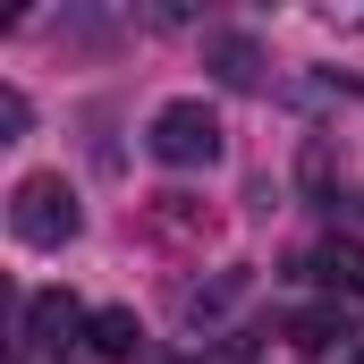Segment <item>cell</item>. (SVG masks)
<instances>
[{
	"label": "cell",
	"instance_id": "cell-8",
	"mask_svg": "<svg viewBox=\"0 0 364 364\" xmlns=\"http://www.w3.org/2000/svg\"><path fill=\"white\" fill-rule=\"evenodd\" d=\"M0 127H9V136H26V93H17V85L0 93Z\"/></svg>",
	"mask_w": 364,
	"mask_h": 364
},
{
	"label": "cell",
	"instance_id": "cell-3",
	"mask_svg": "<svg viewBox=\"0 0 364 364\" xmlns=\"http://www.w3.org/2000/svg\"><path fill=\"white\" fill-rule=\"evenodd\" d=\"M85 322H93V314L68 296V288H43V296L26 305V339H34V348H77V339H85Z\"/></svg>",
	"mask_w": 364,
	"mask_h": 364
},
{
	"label": "cell",
	"instance_id": "cell-2",
	"mask_svg": "<svg viewBox=\"0 0 364 364\" xmlns=\"http://www.w3.org/2000/svg\"><path fill=\"white\" fill-rule=\"evenodd\" d=\"M144 144L161 170H203V161H220V119H212V102H161Z\"/></svg>",
	"mask_w": 364,
	"mask_h": 364
},
{
	"label": "cell",
	"instance_id": "cell-7",
	"mask_svg": "<svg viewBox=\"0 0 364 364\" xmlns=\"http://www.w3.org/2000/svg\"><path fill=\"white\" fill-rule=\"evenodd\" d=\"M348 339V322H339V305H305V314H288V348H305V356H322V348H339Z\"/></svg>",
	"mask_w": 364,
	"mask_h": 364
},
{
	"label": "cell",
	"instance_id": "cell-9",
	"mask_svg": "<svg viewBox=\"0 0 364 364\" xmlns=\"http://www.w3.org/2000/svg\"><path fill=\"white\" fill-rule=\"evenodd\" d=\"M348 364H364V356H348Z\"/></svg>",
	"mask_w": 364,
	"mask_h": 364
},
{
	"label": "cell",
	"instance_id": "cell-6",
	"mask_svg": "<svg viewBox=\"0 0 364 364\" xmlns=\"http://www.w3.org/2000/svg\"><path fill=\"white\" fill-rule=\"evenodd\" d=\"M203 51H212V77H220V85H255V77H263V51H255L246 34H212Z\"/></svg>",
	"mask_w": 364,
	"mask_h": 364
},
{
	"label": "cell",
	"instance_id": "cell-5",
	"mask_svg": "<svg viewBox=\"0 0 364 364\" xmlns=\"http://www.w3.org/2000/svg\"><path fill=\"white\" fill-rule=\"evenodd\" d=\"M305 272L322 279V288H348V296H364V246L331 237V246H314V255H305Z\"/></svg>",
	"mask_w": 364,
	"mask_h": 364
},
{
	"label": "cell",
	"instance_id": "cell-1",
	"mask_svg": "<svg viewBox=\"0 0 364 364\" xmlns=\"http://www.w3.org/2000/svg\"><path fill=\"white\" fill-rule=\"evenodd\" d=\"M9 229H17V246H68L77 229H85V212H77V195H68V178H51V170H34V178H17V195H9Z\"/></svg>",
	"mask_w": 364,
	"mask_h": 364
},
{
	"label": "cell",
	"instance_id": "cell-4",
	"mask_svg": "<svg viewBox=\"0 0 364 364\" xmlns=\"http://www.w3.org/2000/svg\"><path fill=\"white\" fill-rule=\"evenodd\" d=\"M85 348L93 356H110V364H136V348H144V322L127 314V305H102L85 322Z\"/></svg>",
	"mask_w": 364,
	"mask_h": 364
}]
</instances>
